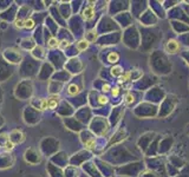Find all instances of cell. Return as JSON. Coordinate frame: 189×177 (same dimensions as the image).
I'll return each instance as SVG.
<instances>
[{
  "label": "cell",
  "mask_w": 189,
  "mask_h": 177,
  "mask_svg": "<svg viewBox=\"0 0 189 177\" xmlns=\"http://www.w3.org/2000/svg\"><path fill=\"white\" fill-rule=\"evenodd\" d=\"M179 50H180V43H179L177 40H175V39L168 40V43H167V45H165V51H167L168 53L175 55V53L179 52Z\"/></svg>",
  "instance_id": "6da1fadb"
},
{
  "label": "cell",
  "mask_w": 189,
  "mask_h": 177,
  "mask_svg": "<svg viewBox=\"0 0 189 177\" xmlns=\"http://www.w3.org/2000/svg\"><path fill=\"white\" fill-rule=\"evenodd\" d=\"M59 100H61V97H59L58 94H56V96H51V97L47 99V103H49V109H51V110L56 109V106L59 104Z\"/></svg>",
  "instance_id": "7a4b0ae2"
},
{
  "label": "cell",
  "mask_w": 189,
  "mask_h": 177,
  "mask_svg": "<svg viewBox=\"0 0 189 177\" xmlns=\"http://www.w3.org/2000/svg\"><path fill=\"white\" fill-rule=\"evenodd\" d=\"M94 15V10L92 6H89V7H86V8L83 11V18H84L85 20L92 19Z\"/></svg>",
  "instance_id": "3957f363"
},
{
  "label": "cell",
  "mask_w": 189,
  "mask_h": 177,
  "mask_svg": "<svg viewBox=\"0 0 189 177\" xmlns=\"http://www.w3.org/2000/svg\"><path fill=\"white\" fill-rule=\"evenodd\" d=\"M89 45H90V43L86 39H82L77 43V49H78V51H85L89 47Z\"/></svg>",
  "instance_id": "277c9868"
},
{
  "label": "cell",
  "mask_w": 189,
  "mask_h": 177,
  "mask_svg": "<svg viewBox=\"0 0 189 177\" xmlns=\"http://www.w3.org/2000/svg\"><path fill=\"white\" fill-rule=\"evenodd\" d=\"M118 60H120V55H118L117 52H111V53H109V56H108V61H109V63L116 64Z\"/></svg>",
  "instance_id": "5b68a950"
},
{
  "label": "cell",
  "mask_w": 189,
  "mask_h": 177,
  "mask_svg": "<svg viewBox=\"0 0 189 177\" xmlns=\"http://www.w3.org/2000/svg\"><path fill=\"white\" fill-rule=\"evenodd\" d=\"M79 88L77 86V85H75V84H71L69 88H67V93H69V96H76L77 93H79Z\"/></svg>",
  "instance_id": "8992f818"
},
{
  "label": "cell",
  "mask_w": 189,
  "mask_h": 177,
  "mask_svg": "<svg viewBox=\"0 0 189 177\" xmlns=\"http://www.w3.org/2000/svg\"><path fill=\"white\" fill-rule=\"evenodd\" d=\"M111 74L115 77H121L123 74V69L121 66H114L111 69Z\"/></svg>",
  "instance_id": "52a82bcc"
},
{
  "label": "cell",
  "mask_w": 189,
  "mask_h": 177,
  "mask_svg": "<svg viewBox=\"0 0 189 177\" xmlns=\"http://www.w3.org/2000/svg\"><path fill=\"white\" fill-rule=\"evenodd\" d=\"M130 79H131V72H130V71H128V72L123 73V74L120 77L118 83H120V84H122V83H126V82L130 80Z\"/></svg>",
  "instance_id": "ba28073f"
},
{
  "label": "cell",
  "mask_w": 189,
  "mask_h": 177,
  "mask_svg": "<svg viewBox=\"0 0 189 177\" xmlns=\"http://www.w3.org/2000/svg\"><path fill=\"white\" fill-rule=\"evenodd\" d=\"M49 46H50L51 49H55V47H59V40H58L57 38H55V37L50 38V40H49Z\"/></svg>",
  "instance_id": "9c48e42d"
},
{
  "label": "cell",
  "mask_w": 189,
  "mask_h": 177,
  "mask_svg": "<svg viewBox=\"0 0 189 177\" xmlns=\"http://www.w3.org/2000/svg\"><path fill=\"white\" fill-rule=\"evenodd\" d=\"M109 102V99L105 97V96H99L98 97V103L100 104V105H104V104H106Z\"/></svg>",
  "instance_id": "30bf717a"
},
{
  "label": "cell",
  "mask_w": 189,
  "mask_h": 177,
  "mask_svg": "<svg viewBox=\"0 0 189 177\" xmlns=\"http://www.w3.org/2000/svg\"><path fill=\"white\" fill-rule=\"evenodd\" d=\"M25 27H26V29L34 27V21H33L32 19H26V20H25Z\"/></svg>",
  "instance_id": "8fae6325"
},
{
  "label": "cell",
  "mask_w": 189,
  "mask_h": 177,
  "mask_svg": "<svg viewBox=\"0 0 189 177\" xmlns=\"http://www.w3.org/2000/svg\"><path fill=\"white\" fill-rule=\"evenodd\" d=\"M85 147H86V149H89V150L94 149V139H90V141H88V142L85 143Z\"/></svg>",
  "instance_id": "7c38bea8"
},
{
  "label": "cell",
  "mask_w": 189,
  "mask_h": 177,
  "mask_svg": "<svg viewBox=\"0 0 189 177\" xmlns=\"http://www.w3.org/2000/svg\"><path fill=\"white\" fill-rule=\"evenodd\" d=\"M4 147H5V149L6 150H13V148H14V143H12L10 139L4 144Z\"/></svg>",
  "instance_id": "4fadbf2b"
},
{
  "label": "cell",
  "mask_w": 189,
  "mask_h": 177,
  "mask_svg": "<svg viewBox=\"0 0 189 177\" xmlns=\"http://www.w3.org/2000/svg\"><path fill=\"white\" fill-rule=\"evenodd\" d=\"M16 26H17L18 29H23V27H25V20H21V19L16 20Z\"/></svg>",
  "instance_id": "5bb4252c"
},
{
  "label": "cell",
  "mask_w": 189,
  "mask_h": 177,
  "mask_svg": "<svg viewBox=\"0 0 189 177\" xmlns=\"http://www.w3.org/2000/svg\"><path fill=\"white\" fill-rule=\"evenodd\" d=\"M46 109H49L47 99H43V100H41V104H40V110H46Z\"/></svg>",
  "instance_id": "9a60e30c"
},
{
  "label": "cell",
  "mask_w": 189,
  "mask_h": 177,
  "mask_svg": "<svg viewBox=\"0 0 189 177\" xmlns=\"http://www.w3.org/2000/svg\"><path fill=\"white\" fill-rule=\"evenodd\" d=\"M124 99H126V104H130V103H132V102H134V96H132V94H130V93H128Z\"/></svg>",
  "instance_id": "2e32d148"
},
{
  "label": "cell",
  "mask_w": 189,
  "mask_h": 177,
  "mask_svg": "<svg viewBox=\"0 0 189 177\" xmlns=\"http://www.w3.org/2000/svg\"><path fill=\"white\" fill-rule=\"evenodd\" d=\"M111 94H112L114 97H117V96L120 94V88H118V86H116V88H111Z\"/></svg>",
  "instance_id": "e0dca14e"
},
{
  "label": "cell",
  "mask_w": 189,
  "mask_h": 177,
  "mask_svg": "<svg viewBox=\"0 0 189 177\" xmlns=\"http://www.w3.org/2000/svg\"><path fill=\"white\" fill-rule=\"evenodd\" d=\"M67 46H70V41H67V40H63V41L59 43V47L61 49H65Z\"/></svg>",
  "instance_id": "ac0fdd59"
},
{
  "label": "cell",
  "mask_w": 189,
  "mask_h": 177,
  "mask_svg": "<svg viewBox=\"0 0 189 177\" xmlns=\"http://www.w3.org/2000/svg\"><path fill=\"white\" fill-rule=\"evenodd\" d=\"M110 90H111V88H110V85H109V84H105V85L103 86V91H104V92H109Z\"/></svg>",
  "instance_id": "d6986e66"
}]
</instances>
